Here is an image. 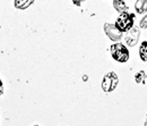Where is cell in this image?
I'll use <instances>...</instances> for the list:
<instances>
[{
    "instance_id": "obj_1",
    "label": "cell",
    "mask_w": 147,
    "mask_h": 126,
    "mask_svg": "<svg viewBox=\"0 0 147 126\" xmlns=\"http://www.w3.org/2000/svg\"><path fill=\"white\" fill-rule=\"evenodd\" d=\"M112 58L119 64H126L130 59V51L128 47L121 42H114L110 47Z\"/></svg>"
},
{
    "instance_id": "obj_2",
    "label": "cell",
    "mask_w": 147,
    "mask_h": 126,
    "mask_svg": "<svg viewBox=\"0 0 147 126\" xmlns=\"http://www.w3.org/2000/svg\"><path fill=\"white\" fill-rule=\"evenodd\" d=\"M135 18H136V15L134 13H123V14H120L117 19H115V23L114 25L117 26V29L122 32L123 34L127 33L129 30H131L135 25Z\"/></svg>"
},
{
    "instance_id": "obj_3",
    "label": "cell",
    "mask_w": 147,
    "mask_h": 126,
    "mask_svg": "<svg viewBox=\"0 0 147 126\" xmlns=\"http://www.w3.org/2000/svg\"><path fill=\"white\" fill-rule=\"evenodd\" d=\"M118 84H119V76L117 75V73L108 72L102 78L101 88L105 93H111L117 89Z\"/></svg>"
},
{
    "instance_id": "obj_4",
    "label": "cell",
    "mask_w": 147,
    "mask_h": 126,
    "mask_svg": "<svg viewBox=\"0 0 147 126\" xmlns=\"http://www.w3.org/2000/svg\"><path fill=\"white\" fill-rule=\"evenodd\" d=\"M140 37V29L139 26H135L129 30L127 33H125L123 35V40H125V44L129 47V48H135L139 41Z\"/></svg>"
},
{
    "instance_id": "obj_5",
    "label": "cell",
    "mask_w": 147,
    "mask_h": 126,
    "mask_svg": "<svg viewBox=\"0 0 147 126\" xmlns=\"http://www.w3.org/2000/svg\"><path fill=\"white\" fill-rule=\"evenodd\" d=\"M103 30H104V33L107 34V36L114 42H120V40L123 37V33L120 32L117 29V26L112 23H105L103 26Z\"/></svg>"
},
{
    "instance_id": "obj_6",
    "label": "cell",
    "mask_w": 147,
    "mask_h": 126,
    "mask_svg": "<svg viewBox=\"0 0 147 126\" xmlns=\"http://www.w3.org/2000/svg\"><path fill=\"white\" fill-rule=\"evenodd\" d=\"M135 12L138 15H145L147 13V0H136Z\"/></svg>"
},
{
    "instance_id": "obj_7",
    "label": "cell",
    "mask_w": 147,
    "mask_h": 126,
    "mask_svg": "<svg viewBox=\"0 0 147 126\" xmlns=\"http://www.w3.org/2000/svg\"><path fill=\"white\" fill-rule=\"evenodd\" d=\"M113 7L119 14H123L128 12V6L123 0H113Z\"/></svg>"
},
{
    "instance_id": "obj_8",
    "label": "cell",
    "mask_w": 147,
    "mask_h": 126,
    "mask_svg": "<svg viewBox=\"0 0 147 126\" xmlns=\"http://www.w3.org/2000/svg\"><path fill=\"white\" fill-rule=\"evenodd\" d=\"M138 54H139V59L143 63H147V40H144L138 49Z\"/></svg>"
},
{
    "instance_id": "obj_9",
    "label": "cell",
    "mask_w": 147,
    "mask_h": 126,
    "mask_svg": "<svg viewBox=\"0 0 147 126\" xmlns=\"http://www.w3.org/2000/svg\"><path fill=\"white\" fill-rule=\"evenodd\" d=\"M33 2H34V0H15L14 1V6L17 9L24 10V9H27Z\"/></svg>"
},
{
    "instance_id": "obj_10",
    "label": "cell",
    "mask_w": 147,
    "mask_h": 126,
    "mask_svg": "<svg viewBox=\"0 0 147 126\" xmlns=\"http://www.w3.org/2000/svg\"><path fill=\"white\" fill-rule=\"evenodd\" d=\"M146 78H147V74L145 71H139V72L136 73L135 76H134V80H135V82H136L137 84L144 83V82L146 81Z\"/></svg>"
},
{
    "instance_id": "obj_11",
    "label": "cell",
    "mask_w": 147,
    "mask_h": 126,
    "mask_svg": "<svg viewBox=\"0 0 147 126\" xmlns=\"http://www.w3.org/2000/svg\"><path fill=\"white\" fill-rule=\"evenodd\" d=\"M139 29L147 31V14L139 20Z\"/></svg>"
},
{
    "instance_id": "obj_12",
    "label": "cell",
    "mask_w": 147,
    "mask_h": 126,
    "mask_svg": "<svg viewBox=\"0 0 147 126\" xmlns=\"http://www.w3.org/2000/svg\"><path fill=\"white\" fill-rule=\"evenodd\" d=\"M84 1H85V0H73L74 5H76V6H80Z\"/></svg>"
},
{
    "instance_id": "obj_13",
    "label": "cell",
    "mask_w": 147,
    "mask_h": 126,
    "mask_svg": "<svg viewBox=\"0 0 147 126\" xmlns=\"http://www.w3.org/2000/svg\"><path fill=\"white\" fill-rule=\"evenodd\" d=\"M2 92H3V84H2V81L0 78V94H2Z\"/></svg>"
},
{
    "instance_id": "obj_14",
    "label": "cell",
    "mask_w": 147,
    "mask_h": 126,
    "mask_svg": "<svg viewBox=\"0 0 147 126\" xmlns=\"http://www.w3.org/2000/svg\"><path fill=\"white\" fill-rule=\"evenodd\" d=\"M144 126H147V115H146V118H145V122H144Z\"/></svg>"
},
{
    "instance_id": "obj_15",
    "label": "cell",
    "mask_w": 147,
    "mask_h": 126,
    "mask_svg": "<svg viewBox=\"0 0 147 126\" xmlns=\"http://www.w3.org/2000/svg\"><path fill=\"white\" fill-rule=\"evenodd\" d=\"M33 126H40V125H33Z\"/></svg>"
}]
</instances>
